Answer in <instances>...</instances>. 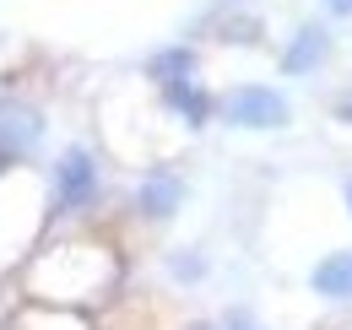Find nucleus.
Here are the masks:
<instances>
[{
	"instance_id": "obj_4",
	"label": "nucleus",
	"mask_w": 352,
	"mask_h": 330,
	"mask_svg": "<svg viewBox=\"0 0 352 330\" xmlns=\"http://www.w3.org/2000/svg\"><path fill=\"white\" fill-rule=\"evenodd\" d=\"M320 60H325V33H320V28H298L293 49L282 54V71H287V76H309Z\"/></svg>"
},
{
	"instance_id": "obj_5",
	"label": "nucleus",
	"mask_w": 352,
	"mask_h": 330,
	"mask_svg": "<svg viewBox=\"0 0 352 330\" xmlns=\"http://www.w3.org/2000/svg\"><path fill=\"white\" fill-rule=\"evenodd\" d=\"M314 292H325V298H352V249L325 254V260L314 265Z\"/></svg>"
},
{
	"instance_id": "obj_6",
	"label": "nucleus",
	"mask_w": 352,
	"mask_h": 330,
	"mask_svg": "<svg viewBox=\"0 0 352 330\" xmlns=\"http://www.w3.org/2000/svg\"><path fill=\"white\" fill-rule=\"evenodd\" d=\"M163 87H168V109H174V114H184L190 124H206L212 103H206V92H201V87H190L184 76H179V82H163Z\"/></svg>"
},
{
	"instance_id": "obj_10",
	"label": "nucleus",
	"mask_w": 352,
	"mask_h": 330,
	"mask_svg": "<svg viewBox=\"0 0 352 330\" xmlns=\"http://www.w3.org/2000/svg\"><path fill=\"white\" fill-rule=\"evenodd\" d=\"M347 206H352V184H347Z\"/></svg>"
},
{
	"instance_id": "obj_9",
	"label": "nucleus",
	"mask_w": 352,
	"mask_h": 330,
	"mask_svg": "<svg viewBox=\"0 0 352 330\" xmlns=\"http://www.w3.org/2000/svg\"><path fill=\"white\" fill-rule=\"evenodd\" d=\"M342 120H347V124H352V98H347V103H342Z\"/></svg>"
},
{
	"instance_id": "obj_8",
	"label": "nucleus",
	"mask_w": 352,
	"mask_h": 330,
	"mask_svg": "<svg viewBox=\"0 0 352 330\" xmlns=\"http://www.w3.org/2000/svg\"><path fill=\"white\" fill-rule=\"evenodd\" d=\"M325 11L331 16H352V0H325Z\"/></svg>"
},
{
	"instance_id": "obj_12",
	"label": "nucleus",
	"mask_w": 352,
	"mask_h": 330,
	"mask_svg": "<svg viewBox=\"0 0 352 330\" xmlns=\"http://www.w3.org/2000/svg\"><path fill=\"white\" fill-rule=\"evenodd\" d=\"M233 330H244V325H233Z\"/></svg>"
},
{
	"instance_id": "obj_1",
	"label": "nucleus",
	"mask_w": 352,
	"mask_h": 330,
	"mask_svg": "<svg viewBox=\"0 0 352 330\" xmlns=\"http://www.w3.org/2000/svg\"><path fill=\"white\" fill-rule=\"evenodd\" d=\"M228 120L244 130H276V124H287V98L271 87H239L228 98Z\"/></svg>"
},
{
	"instance_id": "obj_11",
	"label": "nucleus",
	"mask_w": 352,
	"mask_h": 330,
	"mask_svg": "<svg viewBox=\"0 0 352 330\" xmlns=\"http://www.w3.org/2000/svg\"><path fill=\"white\" fill-rule=\"evenodd\" d=\"M190 330H212V325H190Z\"/></svg>"
},
{
	"instance_id": "obj_2",
	"label": "nucleus",
	"mask_w": 352,
	"mask_h": 330,
	"mask_svg": "<svg viewBox=\"0 0 352 330\" xmlns=\"http://www.w3.org/2000/svg\"><path fill=\"white\" fill-rule=\"evenodd\" d=\"M92 190H98V168H92V157H87V152H71V157L60 163L54 206H60V211H82L92 201Z\"/></svg>"
},
{
	"instance_id": "obj_7",
	"label": "nucleus",
	"mask_w": 352,
	"mask_h": 330,
	"mask_svg": "<svg viewBox=\"0 0 352 330\" xmlns=\"http://www.w3.org/2000/svg\"><path fill=\"white\" fill-rule=\"evenodd\" d=\"M190 65H195L190 49H163V54H152V76H157V82H179V76H190Z\"/></svg>"
},
{
	"instance_id": "obj_3",
	"label": "nucleus",
	"mask_w": 352,
	"mask_h": 330,
	"mask_svg": "<svg viewBox=\"0 0 352 330\" xmlns=\"http://www.w3.org/2000/svg\"><path fill=\"white\" fill-rule=\"evenodd\" d=\"M179 201H184V184H179L174 173H152V179L141 184V211H146V217H157V222H163V217H174Z\"/></svg>"
}]
</instances>
